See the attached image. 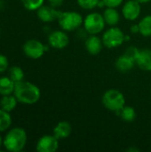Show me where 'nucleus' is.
<instances>
[{"label":"nucleus","mask_w":151,"mask_h":152,"mask_svg":"<svg viewBox=\"0 0 151 152\" xmlns=\"http://www.w3.org/2000/svg\"><path fill=\"white\" fill-rule=\"evenodd\" d=\"M135 62L141 69L145 71H151V49L139 50Z\"/></svg>","instance_id":"obj_13"},{"label":"nucleus","mask_w":151,"mask_h":152,"mask_svg":"<svg viewBox=\"0 0 151 152\" xmlns=\"http://www.w3.org/2000/svg\"><path fill=\"white\" fill-rule=\"evenodd\" d=\"M28 141L26 131L21 127L10 129L3 140V145L10 152H20L24 150Z\"/></svg>","instance_id":"obj_2"},{"label":"nucleus","mask_w":151,"mask_h":152,"mask_svg":"<svg viewBox=\"0 0 151 152\" xmlns=\"http://www.w3.org/2000/svg\"><path fill=\"white\" fill-rule=\"evenodd\" d=\"M2 144H3V139H2V137H1V135H0V148H1V146H2Z\"/></svg>","instance_id":"obj_30"},{"label":"nucleus","mask_w":151,"mask_h":152,"mask_svg":"<svg viewBox=\"0 0 151 152\" xmlns=\"http://www.w3.org/2000/svg\"><path fill=\"white\" fill-rule=\"evenodd\" d=\"M63 1H64V0H48L50 5H52L53 7H55V8L60 7V6L62 4Z\"/></svg>","instance_id":"obj_27"},{"label":"nucleus","mask_w":151,"mask_h":152,"mask_svg":"<svg viewBox=\"0 0 151 152\" xmlns=\"http://www.w3.org/2000/svg\"><path fill=\"white\" fill-rule=\"evenodd\" d=\"M22 51L27 57L36 60L41 58L44 54L46 47L42 42L36 39H29L24 43L22 46Z\"/></svg>","instance_id":"obj_7"},{"label":"nucleus","mask_w":151,"mask_h":152,"mask_svg":"<svg viewBox=\"0 0 151 152\" xmlns=\"http://www.w3.org/2000/svg\"><path fill=\"white\" fill-rule=\"evenodd\" d=\"M15 83L9 77H0V95L12 94Z\"/></svg>","instance_id":"obj_18"},{"label":"nucleus","mask_w":151,"mask_h":152,"mask_svg":"<svg viewBox=\"0 0 151 152\" xmlns=\"http://www.w3.org/2000/svg\"><path fill=\"white\" fill-rule=\"evenodd\" d=\"M132 33L133 34H136V33H140V28H139V24H133L131 26L130 28Z\"/></svg>","instance_id":"obj_28"},{"label":"nucleus","mask_w":151,"mask_h":152,"mask_svg":"<svg viewBox=\"0 0 151 152\" xmlns=\"http://www.w3.org/2000/svg\"><path fill=\"white\" fill-rule=\"evenodd\" d=\"M12 117L10 112L0 109V133L8 130L12 125Z\"/></svg>","instance_id":"obj_21"},{"label":"nucleus","mask_w":151,"mask_h":152,"mask_svg":"<svg viewBox=\"0 0 151 152\" xmlns=\"http://www.w3.org/2000/svg\"><path fill=\"white\" fill-rule=\"evenodd\" d=\"M140 28V34L143 37L151 36V15L143 17L138 23Z\"/></svg>","instance_id":"obj_20"},{"label":"nucleus","mask_w":151,"mask_h":152,"mask_svg":"<svg viewBox=\"0 0 151 152\" xmlns=\"http://www.w3.org/2000/svg\"><path fill=\"white\" fill-rule=\"evenodd\" d=\"M102 15H103L106 24H108L109 27L117 26L120 20L119 12H117L116 8H113V7H106Z\"/></svg>","instance_id":"obj_16"},{"label":"nucleus","mask_w":151,"mask_h":152,"mask_svg":"<svg viewBox=\"0 0 151 152\" xmlns=\"http://www.w3.org/2000/svg\"><path fill=\"white\" fill-rule=\"evenodd\" d=\"M101 102L108 110L116 113L125 105V98L123 93L117 89H109L106 91L102 95Z\"/></svg>","instance_id":"obj_3"},{"label":"nucleus","mask_w":151,"mask_h":152,"mask_svg":"<svg viewBox=\"0 0 151 152\" xmlns=\"http://www.w3.org/2000/svg\"><path fill=\"white\" fill-rule=\"evenodd\" d=\"M101 0H77V4L85 10H92L99 5Z\"/></svg>","instance_id":"obj_24"},{"label":"nucleus","mask_w":151,"mask_h":152,"mask_svg":"<svg viewBox=\"0 0 151 152\" xmlns=\"http://www.w3.org/2000/svg\"><path fill=\"white\" fill-rule=\"evenodd\" d=\"M136 64L135 62V59L133 58L132 56L126 54L125 53L119 56L117 61H116V68L117 70H119L120 72H127L131 69H133V68L134 67V65Z\"/></svg>","instance_id":"obj_14"},{"label":"nucleus","mask_w":151,"mask_h":152,"mask_svg":"<svg viewBox=\"0 0 151 152\" xmlns=\"http://www.w3.org/2000/svg\"><path fill=\"white\" fill-rule=\"evenodd\" d=\"M105 5V7H113L117 8V6L121 5L124 0H101Z\"/></svg>","instance_id":"obj_26"},{"label":"nucleus","mask_w":151,"mask_h":152,"mask_svg":"<svg viewBox=\"0 0 151 152\" xmlns=\"http://www.w3.org/2000/svg\"><path fill=\"white\" fill-rule=\"evenodd\" d=\"M9 67V61L7 57L2 53H0V73H4L8 69Z\"/></svg>","instance_id":"obj_25"},{"label":"nucleus","mask_w":151,"mask_h":152,"mask_svg":"<svg viewBox=\"0 0 151 152\" xmlns=\"http://www.w3.org/2000/svg\"><path fill=\"white\" fill-rule=\"evenodd\" d=\"M141 3L137 0H129L123 5L122 13L125 19L128 20H135L141 14Z\"/></svg>","instance_id":"obj_10"},{"label":"nucleus","mask_w":151,"mask_h":152,"mask_svg":"<svg viewBox=\"0 0 151 152\" xmlns=\"http://www.w3.org/2000/svg\"><path fill=\"white\" fill-rule=\"evenodd\" d=\"M13 95L18 102L26 105L36 103L41 97V91L37 86L28 81H20L15 83Z\"/></svg>","instance_id":"obj_1"},{"label":"nucleus","mask_w":151,"mask_h":152,"mask_svg":"<svg viewBox=\"0 0 151 152\" xmlns=\"http://www.w3.org/2000/svg\"><path fill=\"white\" fill-rule=\"evenodd\" d=\"M106 22L103 15L99 12L89 13L83 21V26L85 31L90 35H98L105 28Z\"/></svg>","instance_id":"obj_5"},{"label":"nucleus","mask_w":151,"mask_h":152,"mask_svg":"<svg viewBox=\"0 0 151 152\" xmlns=\"http://www.w3.org/2000/svg\"><path fill=\"white\" fill-rule=\"evenodd\" d=\"M138 2H140L141 4H145V3H149L151 0H137Z\"/></svg>","instance_id":"obj_29"},{"label":"nucleus","mask_w":151,"mask_h":152,"mask_svg":"<svg viewBox=\"0 0 151 152\" xmlns=\"http://www.w3.org/2000/svg\"><path fill=\"white\" fill-rule=\"evenodd\" d=\"M86 51L92 55H97L101 53L103 47V42L101 37L97 35H90L85 43Z\"/></svg>","instance_id":"obj_12"},{"label":"nucleus","mask_w":151,"mask_h":152,"mask_svg":"<svg viewBox=\"0 0 151 152\" xmlns=\"http://www.w3.org/2000/svg\"><path fill=\"white\" fill-rule=\"evenodd\" d=\"M44 0H21V4L25 9L28 11H36L44 5Z\"/></svg>","instance_id":"obj_23"},{"label":"nucleus","mask_w":151,"mask_h":152,"mask_svg":"<svg viewBox=\"0 0 151 152\" xmlns=\"http://www.w3.org/2000/svg\"><path fill=\"white\" fill-rule=\"evenodd\" d=\"M71 133L72 126L68 121H61L53 128V135L59 140L67 139L71 134Z\"/></svg>","instance_id":"obj_15"},{"label":"nucleus","mask_w":151,"mask_h":152,"mask_svg":"<svg viewBox=\"0 0 151 152\" xmlns=\"http://www.w3.org/2000/svg\"><path fill=\"white\" fill-rule=\"evenodd\" d=\"M8 77L14 83H18L24 80V71L19 66H12L8 69Z\"/></svg>","instance_id":"obj_22"},{"label":"nucleus","mask_w":151,"mask_h":152,"mask_svg":"<svg viewBox=\"0 0 151 152\" xmlns=\"http://www.w3.org/2000/svg\"><path fill=\"white\" fill-rule=\"evenodd\" d=\"M17 103L18 101L16 97L13 95V94L9 95H4L0 100V109L7 112H12L16 108Z\"/></svg>","instance_id":"obj_17"},{"label":"nucleus","mask_w":151,"mask_h":152,"mask_svg":"<svg viewBox=\"0 0 151 152\" xmlns=\"http://www.w3.org/2000/svg\"><path fill=\"white\" fill-rule=\"evenodd\" d=\"M60 13L61 12L52 5H42L38 10H36L37 17L43 22H51L58 20Z\"/></svg>","instance_id":"obj_11"},{"label":"nucleus","mask_w":151,"mask_h":152,"mask_svg":"<svg viewBox=\"0 0 151 152\" xmlns=\"http://www.w3.org/2000/svg\"><path fill=\"white\" fill-rule=\"evenodd\" d=\"M84 19L79 12H61L58 22L64 31H74L83 25Z\"/></svg>","instance_id":"obj_4"},{"label":"nucleus","mask_w":151,"mask_h":152,"mask_svg":"<svg viewBox=\"0 0 151 152\" xmlns=\"http://www.w3.org/2000/svg\"><path fill=\"white\" fill-rule=\"evenodd\" d=\"M150 92H151V88H150Z\"/></svg>","instance_id":"obj_31"},{"label":"nucleus","mask_w":151,"mask_h":152,"mask_svg":"<svg viewBox=\"0 0 151 152\" xmlns=\"http://www.w3.org/2000/svg\"><path fill=\"white\" fill-rule=\"evenodd\" d=\"M49 45L55 49H63L68 46L69 38L64 30H54L48 37Z\"/></svg>","instance_id":"obj_9"},{"label":"nucleus","mask_w":151,"mask_h":152,"mask_svg":"<svg viewBox=\"0 0 151 152\" xmlns=\"http://www.w3.org/2000/svg\"><path fill=\"white\" fill-rule=\"evenodd\" d=\"M59 148V139L53 134L43 135L36 142V149L38 152H55Z\"/></svg>","instance_id":"obj_8"},{"label":"nucleus","mask_w":151,"mask_h":152,"mask_svg":"<svg viewBox=\"0 0 151 152\" xmlns=\"http://www.w3.org/2000/svg\"><path fill=\"white\" fill-rule=\"evenodd\" d=\"M125 35L117 26L110 27L102 35V42L104 46L108 48H116L125 42Z\"/></svg>","instance_id":"obj_6"},{"label":"nucleus","mask_w":151,"mask_h":152,"mask_svg":"<svg viewBox=\"0 0 151 152\" xmlns=\"http://www.w3.org/2000/svg\"><path fill=\"white\" fill-rule=\"evenodd\" d=\"M117 114L119 117L125 122H133L136 118V111L133 107L131 106H124L118 112Z\"/></svg>","instance_id":"obj_19"}]
</instances>
